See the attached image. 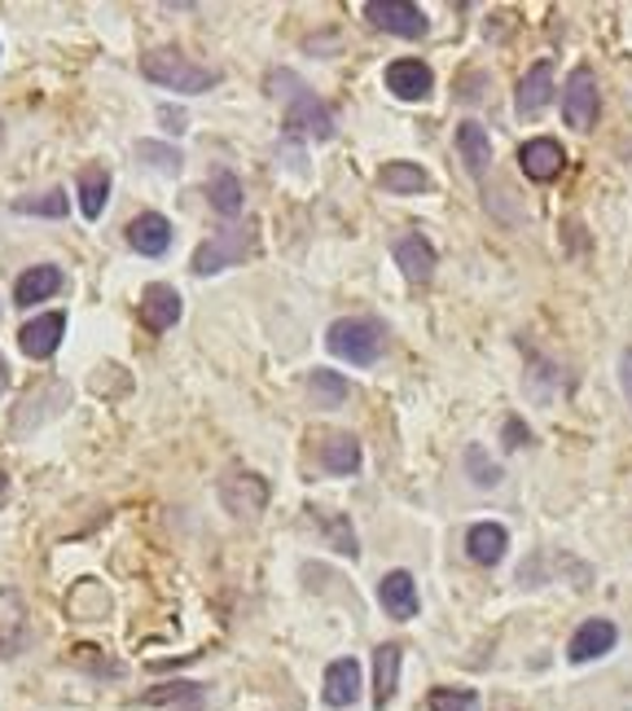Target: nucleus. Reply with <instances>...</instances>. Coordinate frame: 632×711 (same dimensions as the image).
<instances>
[{
    "instance_id": "8",
    "label": "nucleus",
    "mask_w": 632,
    "mask_h": 711,
    "mask_svg": "<svg viewBox=\"0 0 632 711\" xmlns=\"http://www.w3.org/2000/svg\"><path fill=\"white\" fill-rule=\"evenodd\" d=\"M62 334H67V316L62 312H45V316H36V320L23 325L19 347L32 356V361H49V356L62 347Z\"/></svg>"
},
{
    "instance_id": "17",
    "label": "nucleus",
    "mask_w": 632,
    "mask_h": 711,
    "mask_svg": "<svg viewBox=\"0 0 632 711\" xmlns=\"http://www.w3.org/2000/svg\"><path fill=\"white\" fill-rule=\"evenodd\" d=\"M378 602H383V610H387L391 619H413V615H418V584H413V575H409V571L383 575Z\"/></svg>"
},
{
    "instance_id": "7",
    "label": "nucleus",
    "mask_w": 632,
    "mask_h": 711,
    "mask_svg": "<svg viewBox=\"0 0 632 711\" xmlns=\"http://www.w3.org/2000/svg\"><path fill=\"white\" fill-rule=\"evenodd\" d=\"M32 623H27V606L19 597V588H0V654L19 658L27 650Z\"/></svg>"
},
{
    "instance_id": "19",
    "label": "nucleus",
    "mask_w": 632,
    "mask_h": 711,
    "mask_svg": "<svg viewBox=\"0 0 632 711\" xmlns=\"http://www.w3.org/2000/svg\"><path fill=\"white\" fill-rule=\"evenodd\" d=\"M326 702L330 707H352L361 698V663L356 658H335L326 667Z\"/></svg>"
},
{
    "instance_id": "29",
    "label": "nucleus",
    "mask_w": 632,
    "mask_h": 711,
    "mask_svg": "<svg viewBox=\"0 0 632 711\" xmlns=\"http://www.w3.org/2000/svg\"><path fill=\"white\" fill-rule=\"evenodd\" d=\"M426 707L431 711H475L479 698H475V689H431Z\"/></svg>"
},
{
    "instance_id": "33",
    "label": "nucleus",
    "mask_w": 632,
    "mask_h": 711,
    "mask_svg": "<svg viewBox=\"0 0 632 711\" xmlns=\"http://www.w3.org/2000/svg\"><path fill=\"white\" fill-rule=\"evenodd\" d=\"M330 536H335V549H339V553H352V558H356V536L348 532L343 518H330Z\"/></svg>"
},
{
    "instance_id": "5",
    "label": "nucleus",
    "mask_w": 632,
    "mask_h": 711,
    "mask_svg": "<svg viewBox=\"0 0 632 711\" xmlns=\"http://www.w3.org/2000/svg\"><path fill=\"white\" fill-rule=\"evenodd\" d=\"M365 19L374 27H383V32H391V36H405V40H422L426 27H431V19L418 5H409V0H370Z\"/></svg>"
},
{
    "instance_id": "15",
    "label": "nucleus",
    "mask_w": 632,
    "mask_h": 711,
    "mask_svg": "<svg viewBox=\"0 0 632 711\" xmlns=\"http://www.w3.org/2000/svg\"><path fill=\"white\" fill-rule=\"evenodd\" d=\"M396 264L405 268V277H409L413 285H422V281L435 277V246H431L422 233H405V237L396 242Z\"/></svg>"
},
{
    "instance_id": "9",
    "label": "nucleus",
    "mask_w": 632,
    "mask_h": 711,
    "mask_svg": "<svg viewBox=\"0 0 632 711\" xmlns=\"http://www.w3.org/2000/svg\"><path fill=\"white\" fill-rule=\"evenodd\" d=\"M387 89H391L396 97H405V102H422V97H431L435 75H431L426 62H418V58H400V62L387 67Z\"/></svg>"
},
{
    "instance_id": "22",
    "label": "nucleus",
    "mask_w": 632,
    "mask_h": 711,
    "mask_svg": "<svg viewBox=\"0 0 632 711\" xmlns=\"http://www.w3.org/2000/svg\"><path fill=\"white\" fill-rule=\"evenodd\" d=\"M457 154L470 167V176H483L492 163V137L483 132V124H457Z\"/></svg>"
},
{
    "instance_id": "13",
    "label": "nucleus",
    "mask_w": 632,
    "mask_h": 711,
    "mask_svg": "<svg viewBox=\"0 0 632 711\" xmlns=\"http://www.w3.org/2000/svg\"><path fill=\"white\" fill-rule=\"evenodd\" d=\"M549 97H553V62L540 58V62L523 75V84H518V115H523V119H536V115L549 106Z\"/></svg>"
},
{
    "instance_id": "1",
    "label": "nucleus",
    "mask_w": 632,
    "mask_h": 711,
    "mask_svg": "<svg viewBox=\"0 0 632 711\" xmlns=\"http://www.w3.org/2000/svg\"><path fill=\"white\" fill-rule=\"evenodd\" d=\"M141 75L154 80V84H163V89H176V93H207V89L220 84L215 71H207V67L180 58L176 49H154V54H145V58H141Z\"/></svg>"
},
{
    "instance_id": "20",
    "label": "nucleus",
    "mask_w": 632,
    "mask_h": 711,
    "mask_svg": "<svg viewBox=\"0 0 632 711\" xmlns=\"http://www.w3.org/2000/svg\"><path fill=\"white\" fill-rule=\"evenodd\" d=\"M510 549V532L501 523H475L470 536H466V553L479 562V567H496Z\"/></svg>"
},
{
    "instance_id": "25",
    "label": "nucleus",
    "mask_w": 632,
    "mask_h": 711,
    "mask_svg": "<svg viewBox=\"0 0 632 711\" xmlns=\"http://www.w3.org/2000/svg\"><path fill=\"white\" fill-rule=\"evenodd\" d=\"M321 466L330 475H356L361 470V444L352 435H335L321 444Z\"/></svg>"
},
{
    "instance_id": "23",
    "label": "nucleus",
    "mask_w": 632,
    "mask_h": 711,
    "mask_svg": "<svg viewBox=\"0 0 632 711\" xmlns=\"http://www.w3.org/2000/svg\"><path fill=\"white\" fill-rule=\"evenodd\" d=\"M207 194H211V207L224 215V220H237L242 215V207H246V194H242V180L229 172V167H215V176H211V185H207Z\"/></svg>"
},
{
    "instance_id": "32",
    "label": "nucleus",
    "mask_w": 632,
    "mask_h": 711,
    "mask_svg": "<svg viewBox=\"0 0 632 711\" xmlns=\"http://www.w3.org/2000/svg\"><path fill=\"white\" fill-rule=\"evenodd\" d=\"M466 466H470V470L479 475V479H475L479 488H492V483H501V470L483 462V448H470V453H466Z\"/></svg>"
},
{
    "instance_id": "14",
    "label": "nucleus",
    "mask_w": 632,
    "mask_h": 711,
    "mask_svg": "<svg viewBox=\"0 0 632 711\" xmlns=\"http://www.w3.org/2000/svg\"><path fill=\"white\" fill-rule=\"evenodd\" d=\"M128 242H132V250H141V255H150V259L167 255V246H172V224H167V215H159V211L137 215V220L128 224Z\"/></svg>"
},
{
    "instance_id": "28",
    "label": "nucleus",
    "mask_w": 632,
    "mask_h": 711,
    "mask_svg": "<svg viewBox=\"0 0 632 711\" xmlns=\"http://www.w3.org/2000/svg\"><path fill=\"white\" fill-rule=\"evenodd\" d=\"M67 194L62 189H49V194H40V198H19L14 202V211H23V215H49V220H62L67 215Z\"/></svg>"
},
{
    "instance_id": "4",
    "label": "nucleus",
    "mask_w": 632,
    "mask_h": 711,
    "mask_svg": "<svg viewBox=\"0 0 632 711\" xmlns=\"http://www.w3.org/2000/svg\"><path fill=\"white\" fill-rule=\"evenodd\" d=\"M285 137H303V141H330L335 137V115L326 102H316L307 89L290 93V110H285Z\"/></svg>"
},
{
    "instance_id": "6",
    "label": "nucleus",
    "mask_w": 632,
    "mask_h": 711,
    "mask_svg": "<svg viewBox=\"0 0 632 711\" xmlns=\"http://www.w3.org/2000/svg\"><path fill=\"white\" fill-rule=\"evenodd\" d=\"M562 119L571 128H580V132L593 128V119H597V80H593L588 67H575L571 71V80L562 89Z\"/></svg>"
},
{
    "instance_id": "10",
    "label": "nucleus",
    "mask_w": 632,
    "mask_h": 711,
    "mask_svg": "<svg viewBox=\"0 0 632 711\" xmlns=\"http://www.w3.org/2000/svg\"><path fill=\"white\" fill-rule=\"evenodd\" d=\"M615 641H619V632H615L610 619H584V623L575 628L571 645H566V658H571V663H588V658H597V654H610Z\"/></svg>"
},
{
    "instance_id": "26",
    "label": "nucleus",
    "mask_w": 632,
    "mask_h": 711,
    "mask_svg": "<svg viewBox=\"0 0 632 711\" xmlns=\"http://www.w3.org/2000/svg\"><path fill=\"white\" fill-rule=\"evenodd\" d=\"M307 392H312V400H316V409H339L343 400H348V378L343 374H335V370H312V378H307Z\"/></svg>"
},
{
    "instance_id": "38",
    "label": "nucleus",
    "mask_w": 632,
    "mask_h": 711,
    "mask_svg": "<svg viewBox=\"0 0 632 711\" xmlns=\"http://www.w3.org/2000/svg\"><path fill=\"white\" fill-rule=\"evenodd\" d=\"M5 501H10V475L0 470V505H5Z\"/></svg>"
},
{
    "instance_id": "24",
    "label": "nucleus",
    "mask_w": 632,
    "mask_h": 711,
    "mask_svg": "<svg viewBox=\"0 0 632 711\" xmlns=\"http://www.w3.org/2000/svg\"><path fill=\"white\" fill-rule=\"evenodd\" d=\"M106 198H110V176L106 167H84L80 172V211L89 220H97L106 211Z\"/></svg>"
},
{
    "instance_id": "18",
    "label": "nucleus",
    "mask_w": 632,
    "mask_h": 711,
    "mask_svg": "<svg viewBox=\"0 0 632 711\" xmlns=\"http://www.w3.org/2000/svg\"><path fill=\"white\" fill-rule=\"evenodd\" d=\"M58 290H62V268L40 264V268H27V272L19 277V285H14V303H19V307H36V303L54 299Z\"/></svg>"
},
{
    "instance_id": "3",
    "label": "nucleus",
    "mask_w": 632,
    "mask_h": 711,
    "mask_svg": "<svg viewBox=\"0 0 632 711\" xmlns=\"http://www.w3.org/2000/svg\"><path fill=\"white\" fill-rule=\"evenodd\" d=\"M250 250H255V229H250V224H233V229H220L211 242H202V246L194 250V272H198V277L224 272V268L242 264Z\"/></svg>"
},
{
    "instance_id": "37",
    "label": "nucleus",
    "mask_w": 632,
    "mask_h": 711,
    "mask_svg": "<svg viewBox=\"0 0 632 711\" xmlns=\"http://www.w3.org/2000/svg\"><path fill=\"white\" fill-rule=\"evenodd\" d=\"M5 387H10V365H5V356H0V396H5Z\"/></svg>"
},
{
    "instance_id": "11",
    "label": "nucleus",
    "mask_w": 632,
    "mask_h": 711,
    "mask_svg": "<svg viewBox=\"0 0 632 711\" xmlns=\"http://www.w3.org/2000/svg\"><path fill=\"white\" fill-rule=\"evenodd\" d=\"M141 320H145L154 334L172 329V325L180 320V294H176V285H163V281L145 285V290H141Z\"/></svg>"
},
{
    "instance_id": "12",
    "label": "nucleus",
    "mask_w": 632,
    "mask_h": 711,
    "mask_svg": "<svg viewBox=\"0 0 632 711\" xmlns=\"http://www.w3.org/2000/svg\"><path fill=\"white\" fill-rule=\"evenodd\" d=\"M220 497H224V505L233 510V514H259L264 505H268V483L259 479V475H229L224 483H220Z\"/></svg>"
},
{
    "instance_id": "35",
    "label": "nucleus",
    "mask_w": 632,
    "mask_h": 711,
    "mask_svg": "<svg viewBox=\"0 0 632 711\" xmlns=\"http://www.w3.org/2000/svg\"><path fill=\"white\" fill-rule=\"evenodd\" d=\"M159 119L167 124V132H185V110H172V106H163V110H159Z\"/></svg>"
},
{
    "instance_id": "16",
    "label": "nucleus",
    "mask_w": 632,
    "mask_h": 711,
    "mask_svg": "<svg viewBox=\"0 0 632 711\" xmlns=\"http://www.w3.org/2000/svg\"><path fill=\"white\" fill-rule=\"evenodd\" d=\"M518 163H523V172L531 176V180H553L558 172H562V163H566V154H562V145L553 141V137H536V141H527L523 145V154H518Z\"/></svg>"
},
{
    "instance_id": "36",
    "label": "nucleus",
    "mask_w": 632,
    "mask_h": 711,
    "mask_svg": "<svg viewBox=\"0 0 632 711\" xmlns=\"http://www.w3.org/2000/svg\"><path fill=\"white\" fill-rule=\"evenodd\" d=\"M505 440H510V448H523V440H531V435L523 431V422H510L505 427Z\"/></svg>"
},
{
    "instance_id": "34",
    "label": "nucleus",
    "mask_w": 632,
    "mask_h": 711,
    "mask_svg": "<svg viewBox=\"0 0 632 711\" xmlns=\"http://www.w3.org/2000/svg\"><path fill=\"white\" fill-rule=\"evenodd\" d=\"M619 378H623V396L632 400V347L619 356Z\"/></svg>"
},
{
    "instance_id": "27",
    "label": "nucleus",
    "mask_w": 632,
    "mask_h": 711,
    "mask_svg": "<svg viewBox=\"0 0 632 711\" xmlns=\"http://www.w3.org/2000/svg\"><path fill=\"white\" fill-rule=\"evenodd\" d=\"M383 185L391 194H422L426 189V172L418 163H387L383 167Z\"/></svg>"
},
{
    "instance_id": "21",
    "label": "nucleus",
    "mask_w": 632,
    "mask_h": 711,
    "mask_svg": "<svg viewBox=\"0 0 632 711\" xmlns=\"http://www.w3.org/2000/svg\"><path fill=\"white\" fill-rule=\"evenodd\" d=\"M396 689H400V645L387 641V645L374 650V707L387 711V702L396 698Z\"/></svg>"
},
{
    "instance_id": "31",
    "label": "nucleus",
    "mask_w": 632,
    "mask_h": 711,
    "mask_svg": "<svg viewBox=\"0 0 632 711\" xmlns=\"http://www.w3.org/2000/svg\"><path fill=\"white\" fill-rule=\"evenodd\" d=\"M198 698H202V685H194V680L159 685V689H150V693H145V702H150V707H159V702H198Z\"/></svg>"
},
{
    "instance_id": "30",
    "label": "nucleus",
    "mask_w": 632,
    "mask_h": 711,
    "mask_svg": "<svg viewBox=\"0 0 632 711\" xmlns=\"http://www.w3.org/2000/svg\"><path fill=\"white\" fill-rule=\"evenodd\" d=\"M137 154H141L145 163H154L159 172H167V176H176V172H180V163H185V159H180V150L159 145V141H141V145H137Z\"/></svg>"
},
{
    "instance_id": "2",
    "label": "nucleus",
    "mask_w": 632,
    "mask_h": 711,
    "mask_svg": "<svg viewBox=\"0 0 632 711\" xmlns=\"http://www.w3.org/2000/svg\"><path fill=\"white\" fill-rule=\"evenodd\" d=\"M326 342H330L335 356H343V361H352V365H374L378 356H383V342H387V338H383V325H378V320L343 316V320L330 325Z\"/></svg>"
}]
</instances>
